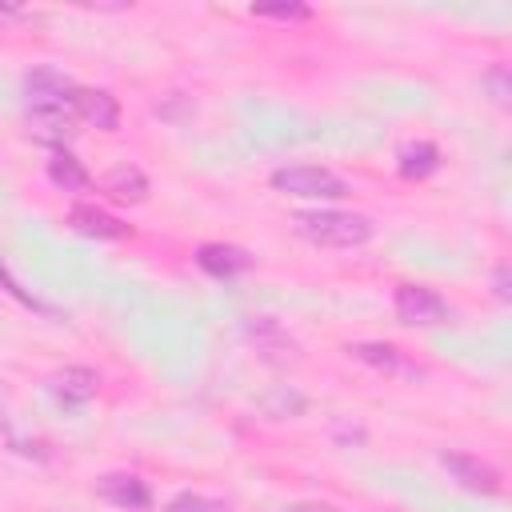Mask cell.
Listing matches in <instances>:
<instances>
[{"mask_svg":"<svg viewBox=\"0 0 512 512\" xmlns=\"http://www.w3.org/2000/svg\"><path fill=\"white\" fill-rule=\"evenodd\" d=\"M52 388H56V396H64L68 404H84V400H92L96 396V388H100V376L92 372V368H64V372H56V380H52Z\"/></svg>","mask_w":512,"mask_h":512,"instance_id":"obj_11","label":"cell"},{"mask_svg":"<svg viewBox=\"0 0 512 512\" xmlns=\"http://www.w3.org/2000/svg\"><path fill=\"white\" fill-rule=\"evenodd\" d=\"M100 188H104L112 200H120V204H144V200H148V176H144L136 164H116L112 172H104Z\"/></svg>","mask_w":512,"mask_h":512,"instance_id":"obj_9","label":"cell"},{"mask_svg":"<svg viewBox=\"0 0 512 512\" xmlns=\"http://www.w3.org/2000/svg\"><path fill=\"white\" fill-rule=\"evenodd\" d=\"M348 356H356L360 364H372L380 372H396L400 368V352L392 344H380V340H364V344H348Z\"/></svg>","mask_w":512,"mask_h":512,"instance_id":"obj_14","label":"cell"},{"mask_svg":"<svg viewBox=\"0 0 512 512\" xmlns=\"http://www.w3.org/2000/svg\"><path fill=\"white\" fill-rule=\"evenodd\" d=\"M96 488H100V496H104L108 504L128 508V512H136V508H148V504H152L148 484H144L140 476H132V472H108Z\"/></svg>","mask_w":512,"mask_h":512,"instance_id":"obj_8","label":"cell"},{"mask_svg":"<svg viewBox=\"0 0 512 512\" xmlns=\"http://www.w3.org/2000/svg\"><path fill=\"white\" fill-rule=\"evenodd\" d=\"M492 284H496V296H500V300H512V288H508V264H496Z\"/></svg>","mask_w":512,"mask_h":512,"instance_id":"obj_18","label":"cell"},{"mask_svg":"<svg viewBox=\"0 0 512 512\" xmlns=\"http://www.w3.org/2000/svg\"><path fill=\"white\" fill-rule=\"evenodd\" d=\"M72 108H76V116L84 124H92L100 132H116L120 128V104L104 88H76V104Z\"/></svg>","mask_w":512,"mask_h":512,"instance_id":"obj_6","label":"cell"},{"mask_svg":"<svg viewBox=\"0 0 512 512\" xmlns=\"http://www.w3.org/2000/svg\"><path fill=\"white\" fill-rule=\"evenodd\" d=\"M392 308H396V320L400 324H412V328H432V324H444L448 320V304L440 292L424 288V284H400L396 296H392Z\"/></svg>","mask_w":512,"mask_h":512,"instance_id":"obj_4","label":"cell"},{"mask_svg":"<svg viewBox=\"0 0 512 512\" xmlns=\"http://www.w3.org/2000/svg\"><path fill=\"white\" fill-rule=\"evenodd\" d=\"M48 180H52L60 192H80V188H88V168H84L72 152H56V156L48 160Z\"/></svg>","mask_w":512,"mask_h":512,"instance_id":"obj_13","label":"cell"},{"mask_svg":"<svg viewBox=\"0 0 512 512\" xmlns=\"http://www.w3.org/2000/svg\"><path fill=\"white\" fill-rule=\"evenodd\" d=\"M296 232L324 248H360L372 240V220L360 212L308 208V212H296Z\"/></svg>","mask_w":512,"mask_h":512,"instance_id":"obj_1","label":"cell"},{"mask_svg":"<svg viewBox=\"0 0 512 512\" xmlns=\"http://www.w3.org/2000/svg\"><path fill=\"white\" fill-rule=\"evenodd\" d=\"M168 512H220V500H208L200 492H176L168 500Z\"/></svg>","mask_w":512,"mask_h":512,"instance_id":"obj_15","label":"cell"},{"mask_svg":"<svg viewBox=\"0 0 512 512\" xmlns=\"http://www.w3.org/2000/svg\"><path fill=\"white\" fill-rule=\"evenodd\" d=\"M440 464L448 468V476L460 484V488H468V492H476V496H500V472L488 464V460H480V456H468V452H444L440 456Z\"/></svg>","mask_w":512,"mask_h":512,"instance_id":"obj_5","label":"cell"},{"mask_svg":"<svg viewBox=\"0 0 512 512\" xmlns=\"http://www.w3.org/2000/svg\"><path fill=\"white\" fill-rule=\"evenodd\" d=\"M24 92H28V112L40 120V124H48V128H68V116L76 112L72 104H76V84L64 76V72H56V68H36L32 76H28V84H24Z\"/></svg>","mask_w":512,"mask_h":512,"instance_id":"obj_2","label":"cell"},{"mask_svg":"<svg viewBox=\"0 0 512 512\" xmlns=\"http://www.w3.org/2000/svg\"><path fill=\"white\" fill-rule=\"evenodd\" d=\"M196 264H200L208 276L228 280V276L244 272L252 260H248V252L236 248V244H200V248H196Z\"/></svg>","mask_w":512,"mask_h":512,"instance_id":"obj_10","label":"cell"},{"mask_svg":"<svg viewBox=\"0 0 512 512\" xmlns=\"http://www.w3.org/2000/svg\"><path fill=\"white\" fill-rule=\"evenodd\" d=\"M272 188L284 192V196H300V200H344L352 188L328 172V168H308V164H296V168H276L272 172Z\"/></svg>","mask_w":512,"mask_h":512,"instance_id":"obj_3","label":"cell"},{"mask_svg":"<svg viewBox=\"0 0 512 512\" xmlns=\"http://www.w3.org/2000/svg\"><path fill=\"white\" fill-rule=\"evenodd\" d=\"M436 168H440V148L432 140H416L400 152V176H408V180H424Z\"/></svg>","mask_w":512,"mask_h":512,"instance_id":"obj_12","label":"cell"},{"mask_svg":"<svg viewBox=\"0 0 512 512\" xmlns=\"http://www.w3.org/2000/svg\"><path fill=\"white\" fill-rule=\"evenodd\" d=\"M480 84L492 92V100H496V104H508V96H512V84H508V68H504V64H492V68L480 76Z\"/></svg>","mask_w":512,"mask_h":512,"instance_id":"obj_16","label":"cell"},{"mask_svg":"<svg viewBox=\"0 0 512 512\" xmlns=\"http://www.w3.org/2000/svg\"><path fill=\"white\" fill-rule=\"evenodd\" d=\"M68 224H72L80 236H92V240H124V236H132V228H128L124 220H116L112 212H104V208H96V204H76V208L68 212Z\"/></svg>","mask_w":512,"mask_h":512,"instance_id":"obj_7","label":"cell"},{"mask_svg":"<svg viewBox=\"0 0 512 512\" xmlns=\"http://www.w3.org/2000/svg\"><path fill=\"white\" fill-rule=\"evenodd\" d=\"M292 512H340V508H332V504H300Z\"/></svg>","mask_w":512,"mask_h":512,"instance_id":"obj_19","label":"cell"},{"mask_svg":"<svg viewBox=\"0 0 512 512\" xmlns=\"http://www.w3.org/2000/svg\"><path fill=\"white\" fill-rule=\"evenodd\" d=\"M252 16H268V20H304L308 8H304V4H256Z\"/></svg>","mask_w":512,"mask_h":512,"instance_id":"obj_17","label":"cell"}]
</instances>
